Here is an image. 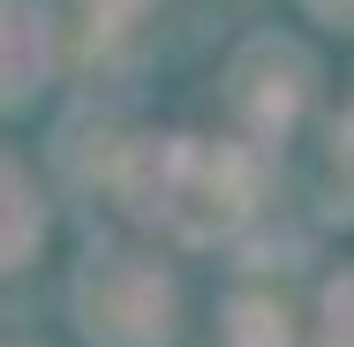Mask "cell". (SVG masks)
<instances>
[{"instance_id":"1","label":"cell","mask_w":354,"mask_h":347,"mask_svg":"<svg viewBox=\"0 0 354 347\" xmlns=\"http://www.w3.org/2000/svg\"><path fill=\"white\" fill-rule=\"evenodd\" d=\"M113 197L166 242H226L257 211V159L212 136H143L113 159Z\"/></svg>"},{"instance_id":"2","label":"cell","mask_w":354,"mask_h":347,"mask_svg":"<svg viewBox=\"0 0 354 347\" xmlns=\"http://www.w3.org/2000/svg\"><path fill=\"white\" fill-rule=\"evenodd\" d=\"M75 317L91 347H174L181 340V287L151 257L98 249L75 279Z\"/></svg>"},{"instance_id":"3","label":"cell","mask_w":354,"mask_h":347,"mask_svg":"<svg viewBox=\"0 0 354 347\" xmlns=\"http://www.w3.org/2000/svg\"><path fill=\"white\" fill-rule=\"evenodd\" d=\"M234 114H241V129L249 136H286L294 129V114H301V98H309V61L279 46V38H257L241 61H234Z\"/></svg>"},{"instance_id":"4","label":"cell","mask_w":354,"mask_h":347,"mask_svg":"<svg viewBox=\"0 0 354 347\" xmlns=\"http://www.w3.org/2000/svg\"><path fill=\"white\" fill-rule=\"evenodd\" d=\"M61 61L53 15L38 0H0V106H30Z\"/></svg>"},{"instance_id":"5","label":"cell","mask_w":354,"mask_h":347,"mask_svg":"<svg viewBox=\"0 0 354 347\" xmlns=\"http://www.w3.org/2000/svg\"><path fill=\"white\" fill-rule=\"evenodd\" d=\"M46 242V204H38V181L0 151V279L23 272Z\"/></svg>"},{"instance_id":"6","label":"cell","mask_w":354,"mask_h":347,"mask_svg":"<svg viewBox=\"0 0 354 347\" xmlns=\"http://www.w3.org/2000/svg\"><path fill=\"white\" fill-rule=\"evenodd\" d=\"M218 347H294V325L272 294H234L218 317Z\"/></svg>"},{"instance_id":"7","label":"cell","mask_w":354,"mask_h":347,"mask_svg":"<svg viewBox=\"0 0 354 347\" xmlns=\"http://www.w3.org/2000/svg\"><path fill=\"white\" fill-rule=\"evenodd\" d=\"M83 8H91V30H129L143 15V0H83Z\"/></svg>"},{"instance_id":"8","label":"cell","mask_w":354,"mask_h":347,"mask_svg":"<svg viewBox=\"0 0 354 347\" xmlns=\"http://www.w3.org/2000/svg\"><path fill=\"white\" fill-rule=\"evenodd\" d=\"M324 347H347V279L324 287Z\"/></svg>"},{"instance_id":"9","label":"cell","mask_w":354,"mask_h":347,"mask_svg":"<svg viewBox=\"0 0 354 347\" xmlns=\"http://www.w3.org/2000/svg\"><path fill=\"white\" fill-rule=\"evenodd\" d=\"M309 8H317L324 23H347V0H309Z\"/></svg>"}]
</instances>
